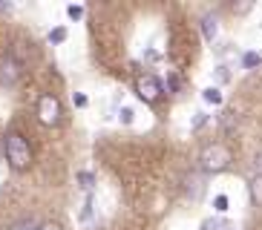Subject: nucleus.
<instances>
[{
    "instance_id": "f257e3e1",
    "label": "nucleus",
    "mask_w": 262,
    "mask_h": 230,
    "mask_svg": "<svg viewBox=\"0 0 262 230\" xmlns=\"http://www.w3.org/2000/svg\"><path fill=\"white\" fill-rule=\"evenodd\" d=\"M3 153H6V161L15 170H29L32 167V147L20 132H9L6 141H3Z\"/></svg>"
},
{
    "instance_id": "f03ea898",
    "label": "nucleus",
    "mask_w": 262,
    "mask_h": 230,
    "mask_svg": "<svg viewBox=\"0 0 262 230\" xmlns=\"http://www.w3.org/2000/svg\"><path fill=\"white\" fill-rule=\"evenodd\" d=\"M231 150L225 144H219V141H213V144H208L205 150H202V155H199V164H202V170L205 173H222L228 164H231Z\"/></svg>"
},
{
    "instance_id": "7ed1b4c3",
    "label": "nucleus",
    "mask_w": 262,
    "mask_h": 230,
    "mask_svg": "<svg viewBox=\"0 0 262 230\" xmlns=\"http://www.w3.org/2000/svg\"><path fill=\"white\" fill-rule=\"evenodd\" d=\"M136 92H139L141 101H147V104H156V101L164 95V84H162L156 75H150V72H141V75L136 78Z\"/></svg>"
},
{
    "instance_id": "20e7f679",
    "label": "nucleus",
    "mask_w": 262,
    "mask_h": 230,
    "mask_svg": "<svg viewBox=\"0 0 262 230\" xmlns=\"http://www.w3.org/2000/svg\"><path fill=\"white\" fill-rule=\"evenodd\" d=\"M61 115H63V109H61V101L55 98V95H40L38 98V121L40 124H47V127H55V124L61 121Z\"/></svg>"
},
{
    "instance_id": "39448f33",
    "label": "nucleus",
    "mask_w": 262,
    "mask_h": 230,
    "mask_svg": "<svg viewBox=\"0 0 262 230\" xmlns=\"http://www.w3.org/2000/svg\"><path fill=\"white\" fill-rule=\"evenodd\" d=\"M24 75V69H20V61L12 58V55H0V84L3 86H15Z\"/></svg>"
},
{
    "instance_id": "423d86ee",
    "label": "nucleus",
    "mask_w": 262,
    "mask_h": 230,
    "mask_svg": "<svg viewBox=\"0 0 262 230\" xmlns=\"http://www.w3.org/2000/svg\"><path fill=\"white\" fill-rule=\"evenodd\" d=\"M216 32H219V20H216V15H205L202 17V35H205V40H213Z\"/></svg>"
},
{
    "instance_id": "0eeeda50",
    "label": "nucleus",
    "mask_w": 262,
    "mask_h": 230,
    "mask_svg": "<svg viewBox=\"0 0 262 230\" xmlns=\"http://www.w3.org/2000/svg\"><path fill=\"white\" fill-rule=\"evenodd\" d=\"M78 184H81L86 193H90V190L95 187V173H90V170H81V173H78Z\"/></svg>"
},
{
    "instance_id": "6e6552de",
    "label": "nucleus",
    "mask_w": 262,
    "mask_h": 230,
    "mask_svg": "<svg viewBox=\"0 0 262 230\" xmlns=\"http://www.w3.org/2000/svg\"><path fill=\"white\" fill-rule=\"evenodd\" d=\"M251 199H254V204L262 207V176H254V181H251Z\"/></svg>"
},
{
    "instance_id": "1a4fd4ad",
    "label": "nucleus",
    "mask_w": 262,
    "mask_h": 230,
    "mask_svg": "<svg viewBox=\"0 0 262 230\" xmlns=\"http://www.w3.org/2000/svg\"><path fill=\"white\" fill-rule=\"evenodd\" d=\"M202 95H205V101H208V104H213V107H216V104H222V92L216 89V86H208Z\"/></svg>"
},
{
    "instance_id": "9d476101",
    "label": "nucleus",
    "mask_w": 262,
    "mask_h": 230,
    "mask_svg": "<svg viewBox=\"0 0 262 230\" xmlns=\"http://www.w3.org/2000/svg\"><path fill=\"white\" fill-rule=\"evenodd\" d=\"M93 199H86V204H84V210H81V224H93Z\"/></svg>"
},
{
    "instance_id": "9b49d317",
    "label": "nucleus",
    "mask_w": 262,
    "mask_h": 230,
    "mask_svg": "<svg viewBox=\"0 0 262 230\" xmlns=\"http://www.w3.org/2000/svg\"><path fill=\"white\" fill-rule=\"evenodd\" d=\"M67 40V29L63 26H55L52 32H49V43H63Z\"/></svg>"
},
{
    "instance_id": "f8f14e48",
    "label": "nucleus",
    "mask_w": 262,
    "mask_h": 230,
    "mask_svg": "<svg viewBox=\"0 0 262 230\" xmlns=\"http://www.w3.org/2000/svg\"><path fill=\"white\" fill-rule=\"evenodd\" d=\"M205 230H228V222H219V219H208V222L202 224Z\"/></svg>"
},
{
    "instance_id": "ddd939ff",
    "label": "nucleus",
    "mask_w": 262,
    "mask_h": 230,
    "mask_svg": "<svg viewBox=\"0 0 262 230\" xmlns=\"http://www.w3.org/2000/svg\"><path fill=\"white\" fill-rule=\"evenodd\" d=\"M259 61H262V58H259V55H256V52H248L245 58H242V63H245L248 69H254V66H259Z\"/></svg>"
},
{
    "instance_id": "4468645a",
    "label": "nucleus",
    "mask_w": 262,
    "mask_h": 230,
    "mask_svg": "<svg viewBox=\"0 0 262 230\" xmlns=\"http://www.w3.org/2000/svg\"><path fill=\"white\" fill-rule=\"evenodd\" d=\"M228 204H231V201H228V196H216V199H213L216 213H225V210H228Z\"/></svg>"
},
{
    "instance_id": "2eb2a0df",
    "label": "nucleus",
    "mask_w": 262,
    "mask_h": 230,
    "mask_svg": "<svg viewBox=\"0 0 262 230\" xmlns=\"http://www.w3.org/2000/svg\"><path fill=\"white\" fill-rule=\"evenodd\" d=\"M199 190H202L199 178H196V176H190V178H187V193H193V196H199Z\"/></svg>"
},
{
    "instance_id": "dca6fc26",
    "label": "nucleus",
    "mask_w": 262,
    "mask_h": 230,
    "mask_svg": "<svg viewBox=\"0 0 262 230\" xmlns=\"http://www.w3.org/2000/svg\"><path fill=\"white\" fill-rule=\"evenodd\" d=\"M72 104H75L78 109H84L86 104H90V101H86V95H84V92H75V95H72Z\"/></svg>"
},
{
    "instance_id": "f3484780",
    "label": "nucleus",
    "mask_w": 262,
    "mask_h": 230,
    "mask_svg": "<svg viewBox=\"0 0 262 230\" xmlns=\"http://www.w3.org/2000/svg\"><path fill=\"white\" fill-rule=\"evenodd\" d=\"M205 124H208V115H205V112H196V118H193V130H202Z\"/></svg>"
},
{
    "instance_id": "a211bd4d",
    "label": "nucleus",
    "mask_w": 262,
    "mask_h": 230,
    "mask_svg": "<svg viewBox=\"0 0 262 230\" xmlns=\"http://www.w3.org/2000/svg\"><path fill=\"white\" fill-rule=\"evenodd\" d=\"M118 115H121V124H133V115H136V112H133V109H127V107H124V109H121V112H118Z\"/></svg>"
},
{
    "instance_id": "6ab92c4d",
    "label": "nucleus",
    "mask_w": 262,
    "mask_h": 230,
    "mask_svg": "<svg viewBox=\"0 0 262 230\" xmlns=\"http://www.w3.org/2000/svg\"><path fill=\"white\" fill-rule=\"evenodd\" d=\"M12 230H38V224H35V222H17Z\"/></svg>"
},
{
    "instance_id": "aec40b11",
    "label": "nucleus",
    "mask_w": 262,
    "mask_h": 230,
    "mask_svg": "<svg viewBox=\"0 0 262 230\" xmlns=\"http://www.w3.org/2000/svg\"><path fill=\"white\" fill-rule=\"evenodd\" d=\"M67 12H70V17H72V20H78V17L84 15V9H81V6H70Z\"/></svg>"
},
{
    "instance_id": "412c9836",
    "label": "nucleus",
    "mask_w": 262,
    "mask_h": 230,
    "mask_svg": "<svg viewBox=\"0 0 262 230\" xmlns=\"http://www.w3.org/2000/svg\"><path fill=\"white\" fill-rule=\"evenodd\" d=\"M254 173L262 176V153H256V158H254Z\"/></svg>"
},
{
    "instance_id": "4be33fe9",
    "label": "nucleus",
    "mask_w": 262,
    "mask_h": 230,
    "mask_svg": "<svg viewBox=\"0 0 262 230\" xmlns=\"http://www.w3.org/2000/svg\"><path fill=\"white\" fill-rule=\"evenodd\" d=\"M179 89V78L176 75H170V81H167V92H176Z\"/></svg>"
},
{
    "instance_id": "5701e85b",
    "label": "nucleus",
    "mask_w": 262,
    "mask_h": 230,
    "mask_svg": "<svg viewBox=\"0 0 262 230\" xmlns=\"http://www.w3.org/2000/svg\"><path fill=\"white\" fill-rule=\"evenodd\" d=\"M38 230H61V227H58V224H52V222H49V224H38Z\"/></svg>"
}]
</instances>
